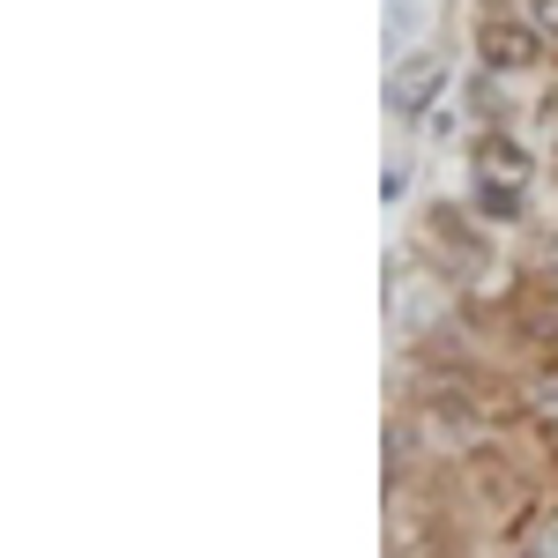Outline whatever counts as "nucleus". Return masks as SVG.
Masks as SVG:
<instances>
[{
    "label": "nucleus",
    "mask_w": 558,
    "mask_h": 558,
    "mask_svg": "<svg viewBox=\"0 0 558 558\" xmlns=\"http://www.w3.org/2000/svg\"><path fill=\"white\" fill-rule=\"evenodd\" d=\"M470 179H492V186H521L529 194V179H536V157L521 149L507 128H484L470 142Z\"/></svg>",
    "instance_id": "20e7f679"
},
{
    "label": "nucleus",
    "mask_w": 558,
    "mask_h": 558,
    "mask_svg": "<svg viewBox=\"0 0 558 558\" xmlns=\"http://www.w3.org/2000/svg\"><path fill=\"white\" fill-rule=\"evenodd\" d=\"M521 202H529L521 186H492V179H476V186H470V209L484 216L492 231H507V223H521Z\"/></svg>",
    "instance_id": "39448f33"
},
{
    "label": "nucleus",
    "mask_w": 558,
    "mask_h": 558,
    "mask_svg": "<svg viewBox=\"0 0 558 558\" xmlns=\"http://www.w3.org/2000/svg\"><path fill=\"white\" fill-rule=\"evenodd\" d=\"M439 97H447V52H402L395 75H387V112L417 128Z\"/></svg>",
    "instance_id": "7ed1b4c3"
},
{
    "label": "nucleus",
    "mask_w": 558,
    "mask_h": 558,
    "mask_svg": "<svg viewBox=\"0 0 558 558\" xmlns=\"http://www.w3.org/2000/svg\"><path fill=\"white\" fill-rule=\"evenodd\" d=\"M380 202H410V165H402V157L380 172Z\"/></svg>",
    "instance_id": "1a4fd4ad"
},
{
    "label": "nucleus",
    "mask_w": 558,
    "mask_h": 558,
    "mask_svg": "<svg viewBox=\"0 0 558 558\" xmlns=\"http://www.w3.org/2000/svg\"><path fill=\"white\" fill-rule=\"evenodd\" d=\"M529 417H536V425L558 439V365H544V373L529 380Z\"/></svg>",
    "instance_id": "0eeeda50"
},
{
    "label": "nucleus",
    "mask_w": 558,
    "mask_h": 558,
    "mask_svg": "<svg viewBox=\"0 0 558 558\" xmlns=\"http://www.w3.org/2000/svg\"><path fill=\"white\" fill-rule=\"evenodd\" d=\"M529 15H536V31L558 45V0H529Z\"/></svg>",
    "instance_id": "9d476101"
},
{
    "label": "nucleus",
    "mask_w": 558,
    "mask_h": 558,
    "mask_svg": "<svg viewBox=\"0 0 558 558\" xmlns=\"http://www.w3.org/2000/svg\"><path fill=\"white\" fill-rule=\"evenodd\" d=\"M470 105H476V120H492V128H499V112H507V68H476Z\"/></svg>",
    "instance_id": "423d86ee"
},
{
    "label": "nucleus",
    "mask_w": 558,
    "mask_h": 558,
    "mask_svg": "<svg viewBox=\"0 0 558 558\" xmlns=\"http://www.w3.org/2000/svg\"><path fill=\"white\" fill-rule=\"evenodd\" d=\"M544 52H551V38L536 31V15L521 8V15H507V8H492L484 23H476V60L484 68H507V75H529V68H544Z\"/></svg>",
    "instance_id": "f03ea898"
},
{
    "label": "nucleus",
    "mask_w": 558,
    "mask_h": 558,
    "mask_svg": "<svg viewBox=\"0 0 558 558\" xmlns=\"http://www.w3.org/2000/svg\"><path fill=\"white\" fill-rule=\"evenodd\" d=\"M514 551H529V558H558V514L521 521V529H514Z\"/></svg>",
    "instance_id": "6e6552de"
},
{
    "label": "nucleus",
    "mask_w": 558,
    "mask_h": 558,
    "mask_svg": "<svg viewBox=\"0 0 558 558\" xmlns=\"http://www.w3.org/2000/svg\"><path fill=\"white\" fill-rule=\"evenodd\" d=\"M484 216L470 209V202H432L425 216H417V246H425V260H439V276L462 291L476 268L492 260V246H484Z\"/></svg>",
    "instance_id": "f257e3e1"
}]
</instances>
